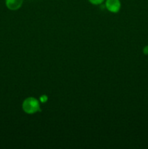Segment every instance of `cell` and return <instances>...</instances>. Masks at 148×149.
Instances as JSON below:
<instances>
[{"label":"cell","mask_w":148,"mask_h":149,"mask_svg":"<svg viewBox=\"0 0 148 149\" xmlns=\"http://www.w3.org/2000/svg\"><path fill=\"white\" fill-rule=\"evenodd\" d=\"M22 109L27 114H35L40 111L41 103L36 97H28L22 103Z\"/></svg>","instance_id":"6da1fadb"},{"label":"cell","mask_w":148,"mask_h":149,"mask_svg":"<svg viewBox=\"0 0 148 149\" xmlns=\"http://www.w3.org/2000/svg\"><path fill=\"white\" fill-rule=\"evenodd\" d=\"M104 6L110 13H118L121 9V2L120 0H105Z\"/></svg>","instance_id":"7a4b0ae2"},{"label":"cell","mask_w":148,"mask_h":149,"mask_svg":"<svg viewBox=\"0 0 148 149\" xmlns=\"http://www.w3.org/2000/svg\"><path fill=\"white\" fill-rule=\"evenodd\" d=\"M23 0H5V5L11 11L18 10L23 6Z\"/></svg>","instance_id":"3957f363"},{"label":"cell","mask_w":148,"mask_h":149,"mask_svg":"<svg viewBox=\"0 0 148 149\" xmlns=\"http://www.w3.org/2000/svg\"><path fill=\"white\" fill-rule=\"evenodd\" d=\"M90 4L93 5H101L105 0H88Z\"/></svg>","instance_id":"277c9868"},{"label":"cell","mask_w":148,"mask_h":149,"mask_svg":"<svg viewBox=\"0 0 148 149\" xmlns=\"http://www.w3.org/2000/svg\"><path fill=\"white\" fill-rule=\"evenodd\" d=\"M39 100L41 103H46V102L48 101V100H49V97H48V96L44 94V95H41L39 97Z\"/></svg>","instance_id":"5b68a950"},{"label":"cell","mask_w":148,"mask_h":149,"mask_svg":"<svg viewBox=\"0 0 148 149\" xmlns=\"http://www.w3.org/2000/svg\"><path fill=\"white\" fill-rule=\"evenodd\" d=\"M142 52H143L144 55H148V45H146V46L144 47L143 49H142Z\"/></svg>","instance_id":"8992f818"}]
</instances>
